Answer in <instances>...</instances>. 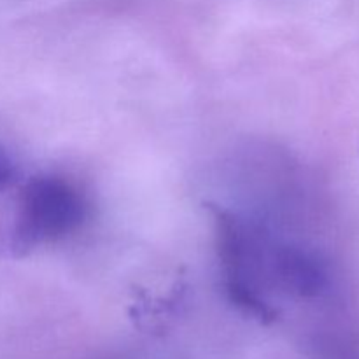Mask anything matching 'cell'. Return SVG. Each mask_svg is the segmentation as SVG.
<instances>
[{
  "label": "cell",
  "mask_w": 359,
  "mask_h": 359,
  "mask_svg": "<svg viewBox=\"0 0 359 359\" xmlns=\"http://www.w3.org/2000/svg\"><path fill=\"white\" fill-rule=\"evenodd\" d=\"M86 217L83 196L58 177H34L21 188L11 226V249L25 255L35 245L72 233Z\"/></svg>",
  "instance_id": "obj_1"
},
{
  "label": "cell",
  "mask_w": 359,
  "mask_h": 359,
  "mask_svg": "<svg viewBox=\"0 0 359 359\" xmlns=\"http://www.w3.org/2000/svg\"><path fill=\"white\" fill-rule=\"evenodd\" d=\"M214 216L216 244L224 272V291L235 307L262 325H272L279 319V311L263 297L256 283V265L262 263L258 238L248 224L230 210L205 203Z\"/></svg>",
  "instance_id": "obj_2"
},
{
  "label": "cell",
  "mask_w": 359,
  "mask_h": 359,
  "mask_svg": "<svg viewBox=\"0 0 359 359\" xmlns=\"http://www.w3.org/2000/svg\"><path fill=\"white\" fill-rule=\"evenodd\" d=\"M276 277L293 293L300 297H318L328 286L325 266L298 248L276 249L272 256Z\"/></svg>",
  "instance_id": "obj_3"
},
{
  "label": "cell",
  "mask_w": 359,
  "mask_h": 359,
  "mask_svg": "<svg viewBox=\"0 0 359 359\" xmlns=\"http://www.w3.org/2000/svg\"><path fill=\"white\" fill-rule=\"evenodd\" d=\"M14 174H16V170H14L13 160H11L9 154L0 147V191H4V189L13 182Z\"/></svg>",
  "instance_id": "obj_4"
}]
</instances>
